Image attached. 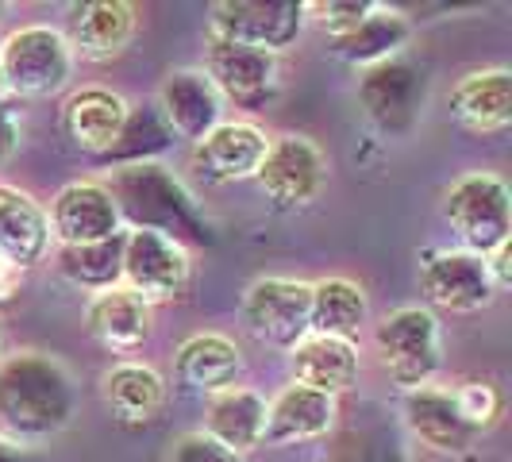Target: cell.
<instances>
[{
    "label": "cell",
    "mask_w": 512,
    "mask_h": 462,
    "mask_svg": "<svg viewBox=\"0 0 512 462\" xmlns=\"http://www.w3.org/2000/svg\"><path fill=\"white\" fill-rule=\"evenodd\" d=\"M77 409V389L70 370L51 355L24 351L0 359V428L12 443H43L58 436Z\"/></svg>",
    "instance_id": "6da1fadb"
},
{
    "label": "cell",
    "mask_w": 512,
    "mask_h": 462,
    "mask_svg": "<svg viewBox=\"0 0 512 462\" xmlns=\"http://www.w3.org/2000/svg\"><path fill=\"white\" fill-rule=\"evenodd\" d=\"M74 51L66 35L51 24H27L0 43V81L8 97L47 101L58 97L74 77Z\"/></svg>",
    "instance_id": "7a4b0ae2"
},
{
    "label": "cell",
    "mask_w": 512,
    "mask_h": 462,
    "mask_svg": "<svg viewBox=\"0 0 512 462\" xmlns=\"http://www.w3.org/2000/svg\"><path fill=\"white\" fill-rule=\"evenodd\" d=\"M374 351L401 393L436 382L443 370V332L432 308L401 305L374 324Z\"/></svg>",
    "instance_id": "3957f363"
},
{
    "label": "cell",
    "mask_w": 512,
    "mask_h": 462,
    "mask_svg": "<svg viewBox=\"0 0 512 462\" xmlns=\"http://www.w3.org/2000/svg\"><path fill=\"white\" fill-rule=\"evenodd\" d=\"M443 220L451 224L459 251L470 255H493L512 235V197L509 185L489 174L470 170L447 185L443 193Z\"/></svg>",
    "instance_id": "277c9868"
},
{
    "label": "cell",
    "mask_w": 512,
    "mask_h": 462,
    "mask_svg": "<svg viewBox=\"0 0 512 462\" xmlns=\"http://www.w3.org/2000/svg\"><path fill=\"white\" fill-rule=\"evenodd\" d=\"M193 262L185 243L151 228H124V251H120V285L147 305L178 301L189 285Z\"/></svg>",
    "instance_id": "5b68a950"
},
{
    "label": "cell",
    "mask_w": 512,
    "mask_h": 462,
    "mask_svg": "<svg viewBox=\"0 0 512 462\" xmlns=\"http://www.w3.org/2000/svg\"><path fill=\"white\" fill-rule=\"evenodd\" d=\"M305 31V4L297 0H220L208 8V39L282 54Z\"/></svg>",
    "instance_id": "8992f818"
},
{
    "label": "cell",
    "mask_w": 512,
    "mask_h": 462,
    "mask_svg": "<svg viewBox=\"0 0 512 462\" xmlns=\"http://www.w3.org/2000/svg\"><path fill=\"white\" fill-rule=\"evenodd\" d=\"M101 185L108 189L112 201H143V197H147V205L124 212L131 220V228L162 231V235H170V239H178V231H185V228H197L193 205H189L185 189H181L178 181L170 178L162 166H154V162L120 166V170L108 181H101ZM124 216H120V220H124Z\"/></svg>",
    "instance_id": "52a82bcc"
},
{
    "label": "cell",
    "mask_w": 512,
    "mask_h": 462,
    "mask_svg": "<svg viewBox=\"0 0 512 462\" xmlns=\"http://www.w3.org/2000/svg\"><path fill=\"white\" fill-rule=\"evenodd\" d=\"M308 308H312V282L258 278L243 293L239 320L258 343L289 355L308 335Z\"/></svg>",
    "instance_id": "ba28073f"
},
{
    "label": "cell",
    "mask_w": 512,
    "mask_h": 462,
    "mask_svg": "<svg viewBox=\"0 0 512 462\" xmlns=\"http://www.w3.org/2000/svg\"><path fill=\"white\" fill-rule=\"evenodd\" d=\"M324 181H328V158L305 135H274L255 174L258 193L282 212L312 205Z\"/></svg>",
    "instance_id": "9c48e42d"
},
{
    "label": "cell",
    "mask_w": 512,
    "mask_h": 462,
    "mask_svg": "<svg viewBox=\"0 0 512 462\" xmlns=\"http://www.w3.org/2000/svg\"><path fill=\"white\" fill-rule=\"evenodd\" d=\"M201 70L216 85L220 101L235 104V108H247V112H262L266 104L278 97V89H282V62H278V54L235 47V43H220V39H208L205 66Z\"/></svg>",
    "instance_id": "30bf717a"
},
{
    "label": "cell",
    "mask_w": 512,
    "mask_h": 462,
    "mask_svg": "<svg viewBox=\"0 0 512 462\" xmlns=\"http://www.w3.org/2000/svg\"><path fill=\"white\" fill-rule=\"evenodd\" d=\"M420 297L428 301L424 308L439 312H482L497 301V285L489 278V266L482 255L470 251H432L420 266Z\"/></svg>",
    "instance_id": "8fae6325"
},
{
    "label": "cell",
    "mask_w": 512,
    "mask_h": 462,
    "mask_svg": "<svg viewBox=\"0 0 512 462\" xmlns=\"http://www.w3.org/2000/svg\"><path fill=\"white\" fill-rule=\"evenodd\" d=\"M51 239L58 247H89L124 231L120 208L101 181H70L51 201Z\"/></svg>",
    "instance_id": "7c38bea8"
},
{
    "label": "cell",
    "mask_w": 512,
    "mask_h": 462,
    "mask_svg": "<svg viewBox=\"0 0 512 462\" xmlns=\"http://www.w3.org/2000/svg\"><path fill=\"white\" fill-rule=\"evenodd\" d=\"M401 416H405L412 436L439 455H466L482 439V432L462 416L459 401H455V385L428 382L409 389L401 397Z\"/></svg>",
    "instance_id": "4fadbf2b"
},
{
    "label": "cell",
    "mask_w": 512,
    "mask_h": 462,
    "mask_svg": "<svg viewBox=\"0 0 512 462\" xmlns=\"http://www.w3.org/2000/svg\"><path fill=\"white\" fill-rule=\"evenodd\" d=\"M154 108H158L166 131L193 147L224 120V101H220L216 85L205 77V70H193V66L166 74V81L158 85Z\"/></svg>",
    "instance_id": "5bb4252c"
},
{
    "label": "cell",
    "mask_w": 512,
    "mask_h": 462,
    "mask_svg": "<svg viewBox=\"0 0 512 462\" xmlns=\"http://www.w3.org/2000/svg\"><path fill=\"white\" fill-rule=\"evenodd\" d=\"M359 101L366 108V116L382 131H405L420 116L424 74L409 62H401V58H385L378 66H366Z\"/></svg>",
    "instance_id": "9a60e30c"
},
{
    "label": "cell",
    "mask_w": 512,
    "mask_h": 462,
    "mask_svg": "<svg viewBox=\"0 0 512 462\" xmlns=\"http://www.w3.org/2000/svg\"><path fill=\"white\" fill-rule=\"evenodd\" d=\"M128 112V97H120L116 89L85 85V89L70 93L66 104H62V131H66V139L74 143L77 151L112 154V147L124 135Z\"/></svg>",
    "instance_id": "2e32d148"
},
{
    "label": "cell",
    "mask_w": 512,
    "mask_h": 462,
    "mask_svg": "<svg viewBox=\"0 0 512 462\" xmlns=\"http://www.w3.org/2000/svg\"><path fill=\"white\" fill-rule=\"evenodd\" d=\"M335 416H339L335 397L289 382L274 401H266L262 447H301L312 439H324L335 428Z\"/></svg>",
    "instance_id": "e0dca14e"
},
{
    "label": "cell",
    "mask_w": 512,
    "mask_h": 462,
    "mask_svg": "<svg viewBox=\"0 0 512 462\" xmlns=\"http://www.w3.org/2000/svg\"><path fill=\"white\" fill-rule=\"evenodd\" d=\"M135 4L128 0H89V4H74L70 20H66V43L74 58H89V62H108L116 54L128 51L135 39Z\"/></svg>",
    "instance_id": "ac0fdd59"
},
{
    "label": "cell",
    "mask_w": 512,
    "mask_h": 462,
    "mask_svg": "<svg viewBox=\"0 0 512 462\" xmlns=\"http://www.w3.org/2000/svg\"><path fill=\"white\" fill-rule=\"evenodd\" d=\"M270 135L251 120H220L193 147V162L208 181H255Z\"/></svg>",
    "instance_id": "d6986e66"
},
{
    "label": "cell",
    "mask_w": 512,
    "mask_h": 462,
    "mask_svg": "<svg viewBox=\"0 0 512 462\" xmlns=\"http://www.w3.org/2000/svg\"><path fill=\"white\" fill-rule=\"evenodd\" d=\"M262 432H266V397L251 385H231L205 401L201 436L212 439L220 451L243 459L255 447H262Z\"/></svg>",
    "instance_id": "ffe728a7"
},
{
    "label": "cell",
    "mask_w": 512,
    "mask_h": 462,
    "mask_svg": "<svg viewBox=\"0 0 512 462\" xmlns=\"http://www.w3.org/2000/svg\"><path fill=\"white\" fill-rule=\"evenodd\" d=\"M359 343L351 339H332V335H305L293 351H289V374L293 385H305L316 393H328L339 401V393H347L359 382Z\"/></svg>",
    "instance_id": "44dd1931"
},
{
    "label": "cell",
    "mask_w": 512,
    "mask_h": 462,
    "mask_svg": "<svg viewBox=\"0 0 512 462\" xmlns=\"http://www.w3.org/2000/svg\"><path fill=\"white\" fill-rule=\"evenodd\" d=\"M174 374L185 389L193 393H220V389H231L239 385V374H243V351L239 343L224 332H197L189 335L174 355Z\"/></svg>",
    "instance_id": "7402d4cb"
},
{
    "label": "cell",
    "mask_w": 512,
    "mask_h": 462,
    "mask_svg": "<svg viewBox=\"0 0 512 462\" xmlns=\"http://www.w3.org/2000/svg\"><path fill=\"white\" fill-rule=\"evenodd\" d=\"M451 116L474 135H501L512 124V74L505 66L466 74L451 89Z\"/></svg>",
    "instance_id": "603a6c76"
},
{
    "label": "cell",
    "mask_w": 512,
    "mask_h": 462,
    "mask_svg": "<svg viewBox=\"0 0 512 462\" xmlns=\"http://www.w3.org/2000/svg\"><path fill=\"white\" fill-rule=\"evenodd\" d=\"M85 328L89 335L101 343L104 351H135L151 339L154 328V308L147 301H139L135 293H128L124 285L108 289V293H97L89 297L85 305Z\"/></svg>",
    "instance_id": "cb8c5ba5"
},
{
    "label": "cell",
    "mask_w": 512,
    "mask_h": 462,
    "mask_svg": "<svg viewBox=\"0 0 512 462\" xmlns=\"http://www.w3.org/2000/svg\"><path fill=\"white\" fill-rule=\"evenodd\" d=\"M51 220L47 208L16 185H0V251L31 270L51 255Z\"/></svg>",
    "instance_id": "d4e9b609"
},
{
    "label": "cell",
    "mask_w": 512,
    "mask_h": 462,
    "mask_svg": "<svg viewBox=\"0 0 512 462\" xmlns=\"http://www.w3.org/2000/svg\"><path fill=\"white\" fill-rule=\"evenodd\" d=\"M101 401L120 424H151L166 405V382L147 362H116L101 374Z\"/></svg>",
    "instance_id": "484cf974"
},
{
    "label": "cell",
    "mask_w": 512,
    "mask_h": 462,
    "mask_svg": "<svg viewBox=\"0 0 512 462\" xmlns=\"http://www.w3.org/2000/svg\"><path fill=\"white\" fill-rule=\"evenodd\" d=\"M370 320V297L351 278H320L312 282V308H308V335L332 339H359Z\"/></svg>",
    "instance_id": "4316f807"
},
{
    "label": "cell",
    "mask_w": 512,
    "mask_h": 462,
    "mask_svg": "<svg viewBox=\"0 0 512 462\" xmlns=\"http://www.w3.org/2000/svg\"><path fill=\"white\" fill-rule=\"evenodd\" d=\"M409 35H412L409 20H405L401 12H393V8L378 4V8L351 31V35L335 39V54L366 70V66H378V62H385V58H397V51L409 43Z\"/></svg>",
    "instance_id": "83f0119b"
},
{
    "label": "cell",
    "mask_w": 512,
    "mask_h": 462,
    "mask_svg": "<svg viewBox=\"0 0 512 462\" xmlns=\"http://www.w3.org/2000/svg\"><path fill=\"white\" fill-rule=\"evenodd\" d=\"M120 251H124V231L89 247H58V270L81 293L97 297L120 285Z\"/></svg>",
    "instance_id": "f1b7e54d"
},
{
    "label": "cell",
    "mask_w": 512,
    "mask_h": 462,
    "mask_svg": "<svg viewBox=\"0 0 512 462\" xmlns=\"http://www.w3.org/2000/svg\"><path fill=\"white\" fill-rule=\"evenodd\" d=\"M374 0H308L305 4V24H316L328 39H343L374 12Z\"/></svg>",
    "instance_id": "f546056e"
},
{
    "label": "cell",
    "mask_w": 512,
    "mask_h": 462,
    "mask_svg": "<svg viewBox=\"0 0 512 462\" xmlns=\"http://www.w3.org/2000/svg\"><path fill=\"white\" fill-rule=\"evenodd\" d=\"M455 401H459L462 416H466L478 432H489V428L501 420V409H505V401H501L497 385L486 382V378H466V382H455Z\"/></svg>",
    "instance_id": "4dcf8cb0"
},
{
    "label": "cell",
    "mask_w": 512,
    "mask_h": 462,
    "mask_svg": "<svg viewBox=\"0 0 512 462\" xmlns=\"http://www.w3.org/2000/svg\"><path fill=\"white\" fill-rule=\"evenodd\" d=\"M170 462H239L235 455H228V451H220L212 439H205L201 432L197 436H185L174 447V459Z\"/></svg>",
    "instance_id": "1f68e13d"
},
{
    "label": "cell",
    "mask_w": 512,
    "mask_h": 462,
    "mask_svg": "<svg viewBox=\"0 0 512 462\" xmlns=\"http://www.w3.org/2000/svg\"><path fill=\"white\" fill-rule=\"evenodd\" d=\"M20 135H24V120L16 108L0 104V170L12 162V154L20 151Z\"/></svg>",
    "instance_id": "d6a6232c"
},
{
    "label": "cell",
    "mask_w": 512,
    "mask_h": 462,
    "mask_svg": "<svg viewBox=\"0 0 512 462\" xmlns=\"http://www.w3.org/2000/svg\"><path fill=\"white\" fill-rule=\"evenodd\" d=\"M27 270L20 262H12V258L0 251V301H12L16 293H20V285H24Z\"/></svg>",
    "instance_id": "836d02e7"
},
{
    "label": "cell",
    "mask_w": 512,
    "mask_h": 462,
    "mask_svg": "<svg viewBox=\"0 0 512 462\" xmlns=\"http://www.w3.org/2000/svg\"><path fill=\"white\" fill-rule=\"evenodd\" d=\"M27 451L20 443H12V439H0V462H24Z\"/></svg>",
    "instance_id": "e575fe53"
},
{
    "label": "cell",
    "mask_w": 512,
    "mask_h": 462,
    "mask_svg": "<svg viewBox=\"0 0 512 462\" xmlns=\"http://www.w3.org/2000/svg\"><path fill=\"white\" fill-rule=\"evenodd\" d=\"M4 97H8V93H4V81H0V104H4Z\"/></svg>",
    "instance_id": "d590c367"
},
{
    "label": "cell",
    "mask_w": 512,
    "mask_h": 462,
    "mask_svg": "<svg viewBox=\"0 0 512 462\" xmlns=\"http://www.w3.org/2000/svg\"><path fill=\"white\" fill-rule=\"evenodd\" d=\"M0 359H4V339H0Z\"/></svg>",
    "instance_id": "8d00e7d4"
}]
</instances>
